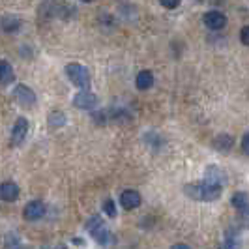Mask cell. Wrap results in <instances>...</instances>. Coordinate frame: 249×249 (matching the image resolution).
Returning <instances> with one entry per match:
<instances>
[{
  "instance_id": "obj_1",
  "label": "cell",
  "mask_w": 249,
  "mask_h": 249,
  "mask_svg": "<svg viewBox=\"0 0 249 249\" xmlns=\"http://www.w3.org/2000/svg\"><path fill=\"white\" fill-rule=\"evenodd\" d=\"M223 187L213 186L208 182H195V184H187L186 186V195H189L191 199L195 200H204V202H212V200L221 197Z\"/></svg>"
},
{
  "instance_id": "obj_2",
  "label": "cell",
  "mask_w": 249,
  "mask_h": 249,
  "mask_svg": "<svg viewBox=\"0 0 249 249\" xmlns=\"http://www.w3.org/2000/svg\"><path fill=\"white\" fill-rule=\"evenodd\" d=\"M87 231L92 234V238L100 244V246H112L114 244V236H112L111 229L107 227V223L101 219L100 215H94V217H90L87 221Z\"/></svg>"
},
{
  "instance_id": "obj_3",
  "label": "cell",
  "mask_w": 249,
  "mask_h": 249,
  "mask_svg": "<svg viewBox=\"0 0 249 249\" xmlns=\"http://www.w3.org/2000/svg\"><path fill=\"white\" fill-rule=\"evenodd\" d=\"M66 75L70 77V81L73 83L75 87L83 88V90H88L90 87V73H88V70L85 66H81V64H68L66 66Z\"/></svg>"
},
{
  "instance_id": "obj_4",
  "label": "cell",
  "mask_w": 249,
  "mask_h": 249,
  "mask_svg": "<svg viewBox=\"0 0 249 249\" xmlns=\"http://www.w3.org/2000/svg\"><path fill=\"white\" fill-rule=\"evenodd\" d=\"M13 98H15V101H17L19 105H23V107H32V105L36 103V94H34V90L28 88L26 85L15 87V90H13Z\"/></svg>"
},
{
  "instance_id": "obj_5",
  "label": "cell",
  "mask_w": 249,
  "mask_h": 249,
  "mask_svg": "<svg viewBox=\"0 0 249 249\" xmlns=\"http://www.w3.org/2000/svg\"><path fill=\"white\" fill-rule=\"evenodd\" d=\"M73 105L77 109L92 111V109H96V105H98V98H96V94H92L90 90H83V92H79V94L75 96Z\"/></svg>"
},
{
  "instance_id": "obj_6",
  "label": "cell",
  "mask_w": 249,
  "mask_h": 249,
  "mask_svg": "<svg viewBox=\"0 0 249 249\" xmlns=\"http://www.w3.org/2000/svg\"><path fill=\"white\" fill-rule=\"evenodd\" d=\"M26 135H28V120L26 118H17V122L12 129V144L13 146L23 144Z\"/></svg>"
},
{
  "instance_id": "obj_7",
  "label": "cell",
  "mask_w": 249,
  "mask_h": 249,
  "mask_svg": "<svg viewBox=\"0 0 249 249\" xmlns=\"http://www.w3.org/2000/svg\"><path fill=\"white\" fill-rule=\"evenodd\" d=\"M23 215L28 221H36V219H41L45 215V204L41 200H30L23 210Z\"/></svg>"
},
{
  "instance_id": "obj_8",
  "label": "cell",
  "mask_w": 249,
  "mask_h": 249,
  "mask_svg": "<svg viewBox=\"0 0 249 249\" xmlns=\"http://www.w3.org/2000/svg\"><path fill=\"white\" fill-rule=\"evenodd\" d=\"M120 204L124 206L125 210H135L141 206V195L135 189H125L120 195Z\"/></svg>"
},
{
  "instance_id": "obj_9",
  "label": "cell",
  "mask_w": 249,
  "mask_h": 249,
  "mask_svg": "<svg viewBox=\"0 0 249 249\" xmlns=\"http://www.w3.org/2000/svg\"><path fill=\"white\" fill-rule=\"evenodd\" d=\"M204 25L208 26L210 30H221L225 25H227V17H225V13L221 12H208L204 13Z\"/></svg>"
},
{
  "instance_id": "obj_10",
  "label": "cell",
  "mask_w": 249,
  "mask_h": 249,
  "mask_svg": "<svg viewBox=\"0 0 249 249\" xmlns=\"http://www.w3.org/2000/svg\"><path fill=\"white\" fill-rule=\"evenodd\" d=\"M204 182H208V184H213V186L223 187L225 182H227V178H225L223 171H221L219 167H215V165H210V167L206 169V176H204Z\"/></svg>"
},
{
  "instance_id": "obj_11",
  "label": "cell",
  "mask_w": 249,
  "mask_h": 249,
  "mask_svg": "<svg viewBox=\"0 0 249 249\" xmlns=\"http://www.w3.org/2000/svg\"><path fill=\"white\" fill-rule=\"evenodd\" d=\"M231 202H232V206L236 208L240 215H249V195H248V193L238 191V193H234V195H232Z\"/></svg>"
},
{
  "instance_id": "obj_12",
  "label": "cell",
  "mask_w": 249,
  "mask_h": 249,
  "mask_svg": "<svg viewBox=\"0 0 249 249\" xmlns=\"http://www.w3.org/2000/svg\"><path fill=\"white\" fill-rule=\"evenodd\" d=\"M19 197V187L17 184H13V182H4L2 186H0V199L6 200V202H13V200H17Z\"/></svg>"
},
{
  "instance_id": "obj_13",
  "label": "cell",
  "mask_w": 249,
  "mask_h": 249,
  "mask_svg": "<svg viewBox=\"0 0 249 249\" xmlns=\"http://www.w3.org/2000/svg\"><path fill=\"white\" fill-rule=\"evenodd\" d=\"M15 79V73H13V68L10 66V62L6 60H0V87H6L13 83Z\"/></svg>"
},
{
  "instance_id": "obj_14",
  "label": "cell",
  "mask_w": 249,
  "mask_h": 249,
  "mask_svg": "<svg viewBox=\"0 0 249 249\" xmlns=\"http://www.w3.org/2000/svg\"><path fill=\"white\" fill-rule=\"evenodd\" d=\"M135 85H137L139 90H148V88H152V85H154V73L148 71V70L141 71L137 75V79H135Z\"/></svg>"
},
{
  "instance_id": "obj_15",
  "label": "cell",
  "mask_w": 249,
  "mask_h": 249,
  "mask_svg": "<svg viewBox=\"0 0 249 249\" xmlns=\"http://www.w3.org/2000/svg\"><path fill=\"white\" fill-rule=\"evenodd\" d=\"M232 144H234V139L231 137V135H219L213 141V146L219 152H229V150L232 148Z\"/></svg>"
},
{
  "instance_id": "obj_16",
  "label": "cell",
  "mask_w": 249,
  "mask_h": 249,
  "mask_svg": "<svg viewBox=\"0 0 249 249\" xmlns=\"http://www.w3.org/2000/svg\"><path fill=\"white\" fill-rule=\"evenodd\" d=\"M2 28H4L6 32H15V30L21 28V21H19L17 17H6V19L2 21Z\"/></svg>"
},
{
  "instance_id": "obj_17",
  "label": "cell",
  "mask_w": 249,
  "mask_h": 249,
  "mask_svg": "<svg viewBox=\"0 0 249 249\" xmlns=\"http://www.w3.org/2000/svg\"><path fill=\"white\" fill-rule=\"evenodd\" d=\"M66 124V116H64V112L60 111H54L49 114V125L51 127H60V125Z\"/></svg>"
},
{
  "instance_id": "obj_18",
  "label": "cell",
  "mask_w": 249,
  "mask_h": 249,
  "mask_svg": "<svg viewBox=\"0 0 249 249\" xmlns=\"http://www.w3.org/2000/svg\"><path fill=\"white\" fill-rule=\"evenodd\" d=\"M217 249H242V244H240V240H238V238L229 234V236L225 238V242L219 244V248Z\"/></svg>"
},
{
  "instance_id": "obj_19",
  "label": "cell",
  "mask_w": 249,
  "mask_h": 249,
  "mask_svg": "<svg viewBox=\"0 0 249 249\" xmlns=\"http://www.w3.org/2000/svg\"><path fill=\"white\" fill-rule=\"evenodd\" d=\"M4 244H6V249H26L21 246V242H19V238L15 236L13 232H10L8 236H6V240H4Z\"/></svg>"
},
{
  "instance_id": "obj_20",
  "label": "cell",
  "mask_w": 249,
  "mask_h": 249,
  "mask_svg": "<svg viewBox=\"0 0 249 249\" xmlns=\"http://www.w3.org/2000/svg\"><path fill=\"white\" fill-rule=\"evenodd\" d=\"M103 212L107 213L109 217H116V206H114V200L107 199L103 202Z\"/></svg>"
},
{
  "instance_id": "obj_21",
  "label": "cell",
  "mask_w": 249,
  "mask_h": 249,
  "mask_svg": "<svg viewBox=\"0 0 249 249\" xmlns=\"http://www.w3.org/2000/svg\"><path fill=\"white\" fill-rule=\"evenodd\" d=\"M160 2H161L163 8H167V10H175V8L180 6L182 0H160Z\"/></svg>"
},
{
  "instance_id": "obj_22",
  "label": "cell",
  "mask_w": 249,
  "mask_h": 249,
  "mask_svg": "<svg viewBox=\"0 0 249 249\" xmlns=\"http://www.w3.org/2000/svg\"><path fill=\"white\" fill-rule=\"evenodd\" d=\"M240 39H242V43H244V45H248L249 47V25L242 28V32H240Z\"/></svg>"
},
{
  "instance_id": "obj_23",
  "label": "cell",
  "mask_w": 249,
  "mask_h": 249,
  "mask_svg": "<svg viewBox=\"0 0 249 249\" xmlns=\"http://www.w3.org/2000/svg\"><path fill=\"white\" fill-rule=\"evenodd\" d=\"M242 152L249 156V133H246L244 139H242Z\"/></svg>"
},
{
  "instance_id": "obj_24",
  "label": "cell",
  "mask_w": 249,
  "mask_h": 249,
  "mask_svg": "<svg viewBox=\"0 0 249 249\" xmlns=\"http://www.w3.org/2000/svg\"><path fill=\"white\" fill-rule=\"evenodd\" d=\"M171 249H189V246H186V244H175Z\"/></svg>"
},
{
  "instance_id": "obj_25",
  "label": "cell",
  "mask_w": 249,
  "mask_h": 249,
  "mask_svg": "<svg viewBox=\"0 0 249 249\" xmlns=\"http://www.w3.org/2000/svg\"><path fill=\"white\" fill-rule=\"evenodd\" d=\"M81 2H94V0H81Z\"/></svg>"
}]
</instances>
